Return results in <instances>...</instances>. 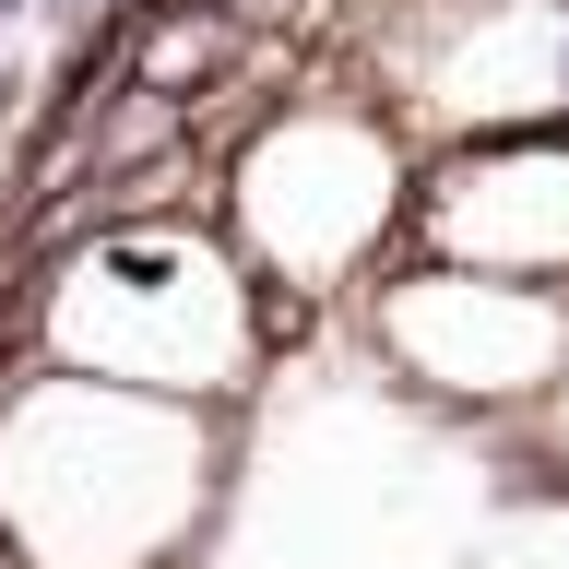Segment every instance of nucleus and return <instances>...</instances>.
Segmentation results:
<instances>
[{
    "label": "nucleus",
    "instance_id": "obj_1",
    "mask_svg": "<svg viewBox=\"0 0 569 569\" xmlns=\"http://www.w3.org/2000/svg\"><path fill=\"white\" fill-rule=\"evenodd\" d=\"M12 12H24V0H0V24H12Z\"/></svg>",
    "mask_w": 569,
    "mask_h": 569
}]
</instances>
